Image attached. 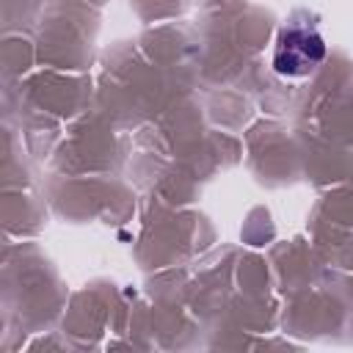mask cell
<instances>
[{
    "mask_svg": "<svg viewBox=\"0 0 353 353\" xmlns=\"http://www.w3.org/2000/svg\"><path fill=\"white\" fill-rule=\"evenodd\" d=\"M325 58V41L309 28H287L279 36L273 66L284 77H303Z\"/></svg>",
    "mask_w": 353,
    "mask_h": 353,
    "instance_id": "obj_1",
    "label": "cell"
}]
</instances>
